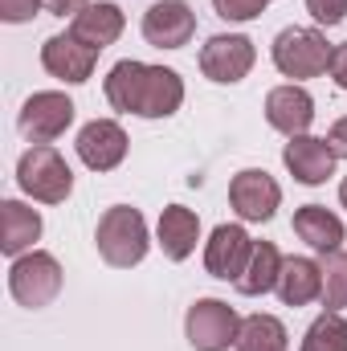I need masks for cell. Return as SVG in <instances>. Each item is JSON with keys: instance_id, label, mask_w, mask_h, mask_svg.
Wrapping results in <instances>:
<instances>
[{"instance_id": "obj_12", "label": "cell", "mask_w": 347, "mask_h": 351, "mask_svg": "<svg viewBox=\"0 0 347 351\" xmlns=\"http://www.w3.org/2000/svg\"><path fill=\"white\" fill-rule=\"evenodd\" d=\"M196 33V12L184 0H160L143 12V37L156 49H180Z\"/></svg>"}, {"instance_id": "obj_1", "label": "cell", "mask_w": 347, "mask_h": 351, "mask_svg": "<svg viewBox=\"0 0 347 351\" xmlns=\"http://www.w3.org/2000/svg\"><path fill=\"white\" fill-rule=\"evenodd\" d=\"M106 102L123 114H139V119H168L184 102V78L168 66H147V62H119L106 74Z\"/></svg>"}, {"instance_id": "obj_7", "label": "cell", "mask_w": 347, "mask_h": 351, "mask_svg": "<svg viewBox=\"0 0 347 351\" xmlns=\"http://www.w3.org/2000/svg\"><path fill=\"white\" fill-rule=\"evenodd\" d=\"M254 62H258V49L246 33H217L200 49V74L208 82H221V86L241 82L254 70Z\"/></svg>"}, {"instance_id": "obj_3", "label": "cell", "mask_w": 347, "mask_h": 351, "mask_svg": "<svg viewBox=\"0 0 347 351\" xmlns=\"http://www.w3.org/2000/svg\"><path fill=\"white\" fill-rule=\"evenodd\" d=\"M16 184H21L25 196H33L41 204H62L74 192V172H70V164L62 160L58 147L37 143L16 160Z\"/></svg>"}, {"instance_id": "obj_9", "label": "cell", "mask_w": 347, "mask_h": 351, "mask_svg": "<svg viewBox=\"0 0 347 351\" xmlns=\"http://www.w3.org/2000/svg\"><path fill=\"white\" fill-rule=\"evenodd\" d=\"M229 204L237 208V217L241 221H270L274 213H278V204H282V188H278V180L270 172H261V168H246V172L233 176V184H229Z\"/></svg>"}, {"instance_id": "obj_29", "label": "cell", "mask_w": 347, "mask_h": 351, "mask_svg": "<svg viewBox=\"0 0 347 351\" xmlns=\"http://www.w3.org/2000/svg\"><path fill=\"white\" fill-rule=\"evenodd\" d=\"M45 8L53 16H78L82 8H90V0H45Z\"/></svg>"}, {"instance_id": "obj_25", "label": "cell", "mask_w": 347, "mask_h": 351, "mask_svg": "<svg viewBox=\"0 0 347 351\" xmlns=\"http://www.w3.org/2000/svg\"><path fill=\"white\" fill-rule=\"evenodd\" d=\"M265 4L270 0H213L217 16H225V21H254L265 12Z\"/></svg>"}, {"instance_id": "obj_5", "label": "cell", "mask_w": 347, "mask_h": 351, "mask_svg": "<svg viewBox=\"0 0 347 351\" xmlns=\"http://www.w3.org/2000/svg\"><path fill=\"white\" fill-rule=\"evenodd\" d=\"M274 66L286 78H319L331 66V45L319 29L290 25L274 37Z\"/></svg>"}, {"instance_id": "obj_26", "label": "cell", "mask_w": 347, "mask_h": 351, "mask_svg": "<svg viewBox=\"0 0 347 351\" xmlns=\"http://www.w3.org/2000/svg\"><path fill=\"white\" fill-rule=\"evenodd\" d=\"M307 12H311L319 25L331 29V25H339L347 16V0H307Z\"/></svg>"}, {"instance_id": "obj_2", "label": "cell", "mask_w": 347, "mask_h": 351, "mask_svg": "<svg viewBox=\"0 0 347 351\" xmlns=\"http://www.w3.org/2000/svg\"><path fill=\"white\" fill-rule=\"evenodd\" d=\"M94 245H98V258L115 269H131L147 258V221L139 208L131 204H115L98 217V233H94Z\"/></svg>"}, {"instance_id": "obj_20", "label": "cell", "mask_w": 347, "mask_h": 351, "mask_svg": "<svg viewBox=\"0 0 347 351\" xmlns=\"http://www.w3.org/2000/svg\"><path fill=\"white\" fill-rule=\"evenodd\" d=\"M294 233L319 254H331V250L344 245V221L331 208H323V204H302L294 213Z\"/></svg>"}, {"instance_id": "obj_22", "label": "cell", "mask_w": 347, "mask_h": 351, "mask_svg": "<svg viewBox=\"0 0 347 351\" xmlns=\"http://www.w3.org/2000/svg\"><path fill=\"white\" fill-rule=\"evenodd\" d=\"M286 348H290V335H286L282 319H274V315L241 319V335H237L233 351H286Z\"/></svg>"}, {"instance_id": "obj_18", "label": "cell", "mask_w": 347, "mask_h": 351, "mask_svg": "<svg viewBox=\"0 0 347 351\" xmlns=\"http://www.w3.org/2000/svg\"><path fill=\"white\" fill-rule=\"evenodd\" d=\"M156 237H160V250H164L168 262H184V258L196 250V241H200V221H196L192 208H184V204H168V208L160 213Z\"/></svg>"}, {"instance_id": "obj_4", "label": "cell", "mask_w": 347, "mask_h": 351, "mask_svg": "<svg viewBox=\"0 0 347 351\" xmlns=\"http://www.w3.org/2000/svg\"><path fill=\"white\" fill-rule=\"evenodd\" d=\"M8 294L21 306H29V311L49 306L62 294V265H58V258L41 254V250H29V254L12 258V265H8Z\"/></svg>"}, {"instance_id": "obj_19", "label": "cell", "mask_w": 347, "mask_h": 351, "mask_svg": "<svg viewBox=\"0 0 347 351\" xmlns=\"http://www.w3.org/2000/svg\"><path fill=\"white\" fill-rule=\"evenodd\" d=\"M274 290L286 306H307L323 294V269L311 258H282V274Z\"/></svg>"}, {"instance_id": "obj_27", "label": "cell", "mask_w": 347, "mask_h": 351, "mask_svg": "<svg viewBox=\"0 0 347 351\" xmlns=\"http://www.w3.org/2000/svg\"><path fill=\"white\" fill-rule=\"evenodd\" d=\"M41 4H45V0H0V21H8V25H25V21L37 16Z\"/></svg>"}, {"instance_id": "obj_15", "label": "cell", "mask_w": 347, "mask_h": 351, "mask_svg": "<svg viewBox=\"0 0 347 351\" xmlns=\"http://www.w3.org/2000/svg\"><path fill=\"white\" fill-rule=\"evenodd\" d=\"M265 123L282 135H307V127L315 123V98L302 86L286 82V86H274L265 94Z\"/></svg>"}, {"instance_id": "obj_30", "label": "cell", "mask_w": 347, "mask_h": 351, "mask_svg": "<svg viewBox=\"0 0 347 351\" xmlns=\"http://www.w3.org/2000/svg\"><path fill=\"white\" fill-rule=\"evenodd\" d=\"M327 143L335 147V156H339V160H347V114L331 127V131H327Z\"/></svg>"}, {"instance_id": "obj_13", "label": "cell", "mask_w": 347, "mask_h": 351, "mask_svg": "<svg viewBox=\"0 0 347 351\" xmlns=\"http://www.w3.org/2000/svg\"><path fill=\"white\" fill-rule=\"evenodd\" d=\"M335 147L319 135H294L286 147H282V164L286 172L294 176L298 184H323L335 176Z\"/></svg>"}, {"instance_id": "obj_21", "label": "cell", "mask_w": 347, "mask_h": 351, "mask_svg": "<svg viewBox=\"0 0 347 351\" xmlns=\"http://www.w3.org/2000/svg\"><path fill=\"white\" fill-rule=\"evenodd\" d=\"M278 274H282V254H278V245H274V241H254L250 265H246V274H241L233 286L254 298V294H265V290L278 286Z\"/></svg>"}, {"instance_id": "obj_31", "label": "cell", "mask_w": 347, "mask_h": 351, "mask_svg": "<svg viewBox=\"0 0 347 351\" xmlns=\"http://www.w3.org/2000/svg\"><path fill=\"white\" fill-rule=\"evenodd\" d=\"M339 204H344V208H347V180H344V184H339Z\"/></svg>"}, {"instance_id": "obj_28", "label": "cell", "mask_w": 347, "mask_h": 351, "mask_svg": "<svg viewBox=\"0 0 347 351\" xmlns=\"http://www.w3.org/2000/svg\"><path fill=\"white\" fill-rule=\"evenodd\" d=\"M327 74H331V82H335L339 90H347V41L331 49V66H327Z\"/></svg>"}, {"instance_id": "obj_16", "label": "cell", "mask_w": 347, "mask_h": 351, "mask_svg": "<svg viewBox=\"0 0 347 351\" xmlns=\"http://www.w3.org/2000/svg\"><path fill=\"white\" fill-rule=\"evenodd\" d=\"M41 237V213L25 200H0V250L4 258H21Z\"/></svg>"}, {"instance_id": "obj_11", "label": "cell", "mask_w": 347, "mask_h": 351, "mask_svg": "<svg viewBox=\"0 0 347 351\" xmlns=\"http://www.w3.org/2000/svg\"><path fill=\"white\" fill-rule=\"evenodd\" d=\"M78 160L90 172H110L127 160V131L115 119H94L78 131Z\"/></svg>"}, {"instance_id": "obj_23", "label": "cell", "mask_w": 347, "mask_h": 351, "mask_svg": "<svg viewBox=\"0 0 347 351\" xmlns=\"http://www.w3.org/2000/svg\"><path fill=\"white\" fill-rule=\"evenodd\" d=\"M298 351H347V319L339 311H323L311 327Z\"/></svg>"}, {"instance_id": "obj_24", "label": "cell", "mask_w": 347, "mask_h": 351, "mask_svg": "<svg viewBox=\"0 0 347 351\" xmlns=\"http://www.w3.org/2000/svg\"><path fill=\"white\" fill-rule=\"evenodd\" d=\"M319 269H323V294H319V302L327 311H344L347 306V254L344 250L323 254Z\"/></svg>"}, {"instance_id": "obj_17", "label": "cell", "mask_w": 347, "mask_h": 351, "mask_svg": "<svg viewBox=\"0 0 347 351\" xmlns=\"http://www.w3.org/2000/svg\"><path fill=\"white\" fill-rule=\"evenodd\" d=\"M123 25H127V21H123V8H119V4H110V0H98V4H90V8H82V12L74 16L70 33H74L86 49L102 53L106 45H115V41H119Z\"/></svg>"}, {"instance_id": "obj_8", "label": "cell", "mask_w": 347, "mask_h": 351, "mask_svg": "<svg viewBox=\"0 0 347 351\" xmlns=\"http://www.w3.org/2000/svg\"><path fill=\"white\" fill-rule=\"evenodd\" d=\"M74 123V102L62 90H37L33 98H25L16 127L21 135L37 147V143H53L58 135H66V127Z\"/></svg>"}, {"instance_id": "obj_10", "label": "cell", "mask_w": 347, "mask_h": 351, "mask_svg": "<svg viewBox=\"0 0 347 351\" xmlns=\"http://www.w3.org/2000/svg\"><path fill=\"white\" fill-rule=\"evenodd\" d=\"M250 254H254V237L241 225H217L204 245V269L221 282H237L250 265Z\"/></svg>"}, {"instance_id": "obj_14", "label": "cell", "mask_w": 347, "mask_h": 351, "mask_svg": "<svg viewBox=\"0 0 347 351\" xmlns=\"http://www.w3.org/2000/svg\"><path fill=\"white\" fill-rule=\"evenodd\" d=\"M94 62H98V53H94V49H86L74 33H58V37H49V41L41 45V66H45L53 78L70 82V86H82V82H90Z\"/></svg>"}, {"instance_id": "obj_6", "label": "cell", "mask_w": 347, "mask_h": 351, "mask_svg": "<svg viewBox=\"0 0 347 351\" xmlns=\"http://www.w3.org/2000/svg\"><path fill=\"white\" fill-rule=\"evenodd\" d=\"M184 335L196 351H229L237 348L241 315L221 298H196L184 315Z\"/></svg>"}]
</instances>
